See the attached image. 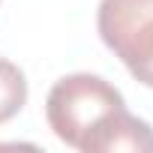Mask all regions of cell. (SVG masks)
Returning <instances> with one entry per match:
<instances>
[{
	"mask_svg": "<svg viewBox=\"0 0 153 153\" xmlns=\"http://www.w3.org/2000/svg\"><path fill=\"white\" fill-rule=\"evenodd\" d=\"M81 153H153V126L120 108L84 141Z\"/></svg>",
	"mask_w": 153,
	"mask_h": 153,
	"instance_id": "3957f363",
	"label": "cell"
},
{
	"mask_svg": "<svg viewBox=\"0 0 153 153\" xmlns=\"http://www.w3.org/2000/svg\"><path fill=\"white\" fill-rule=\"evenodd\" d=\"M27 105V78L24 72L0 57V126L9 123L21 108Z\"/></svg>",
	"mask_w": 153,
	"mask_h": 153,
	"instance_id": "277c9868",
	"label": "cell"
},
{
	"mask_svg": "<svg viewBox=\"0 0 153 153\" xmlns=\"http://www.w3.org/2000/svg\"><path fill=\"white\" fill-rule=\"evenodd\" d=\"M96 30L132 78L153 87V0H99Z\"/></svg>",
	"mask_w": 153,
	"mask_h": 153,
	"instance_id": "7a4b0ae2",
	"label": "cell"
},
{
	"mask_svg": "<svg viewBox=\"0 0 153 153\" xmlns=\"http://www.w3.org/2000/svg\"><path fill=\"white\" fill-rule=\"evenodd\" d=\"M120 108H126L123 93L102 75L90 72L63 75L45 96V120L51 132L75 150H81L84 141Z\"/></svg>",
	"mask_w": 153,
	"mask_h": 153,
	"instance_id": "6da1fadb",
	"label": "cell"
}]
</instances>
